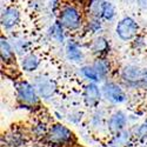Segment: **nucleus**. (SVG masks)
Wrapping results in <instances>:
<instances>
[{
	"label": "nucleus",
	"instance_id": "f257e3e1",
	"mask_svg": "<svg viewBox=\"0 0 147 147\" xmlns=\"http://www.w3.org/2000/svg\"><path fill=\"white\" fill-rule=\"evenodd\" d=\"M17 95L18 99L25 105H35L39 101V94L34 85L27 81H20L17 84Z\"/></svg>",
	"mask_w": 147,
	"mask_h": 147
},
{
	"label": "nucleus",
	"instance_id": "f03ea898",
	"mask_svg": "<svg viewBox=\"0 0 147 147\" xmlns=\"http://www.w3.org/2000/svg\"><path fill=\"white\" fill-rule=\"evenodd\" d=\"M138 31H139V26H138L137 21L131 17L122 18L118 22V25L115 27V32H117L118 36L124 41L133 39L134 36L138 34Z\"/></svg>",
	"mask_w": 147,
	"mask_h": 147
},
{
	"label": "nucleus",
	"instance_id": "7ed1b4c3",
	"mask_svg": "<svg viewBox=\"0 0 147 147\" xmlns=\"http://www.w3.org/2000/svg\"><path fill=\"white\" fill-rule=\"evenodd\" d=\"M60 21L65 28L72 30V31L77 30L81 25V14L74 6L67 5L61 9Z\"/></svg>",
	"mask_w": 147,
	"mask_h": 147
},
{
	"label": "nucleus",
	"instance_id": "20e7f679",
	"mask_svg": "<svg viewBox=\"0 0 147 147\" xmlns=\"http://www.w3.org/2000/svg\"><path fill=\"white\" fill-rule=\"evenodd\" d=\"M47 139L53 145H65L71 142V140L73 139V133L66 126L57 124L48 131Z\"/></svg>",
	"mask_w": 147,
	"mask_h": 147
},
{
	"label": "nucleus",
	"instance_id": "39448f33",
	"mask_svg": "<svg viewBox=\"0 0 147 147\" xmlns=\"http://www.w3.org/2000/svg\"><path fill=\"white\" fill-rule=\"evenodd\" d=\"M102 94L108 101L113 104H121L126 100V94L115 82H106L102 86Z\"/></svg>",
	"mask_w": 147,
	"mask_h": 147
},
{
	"label": "nucleus",
	"instance_id": "423d86ee",
	"mask_svg": "<svg viewBox=\"0 0 147 147\" xmlns=\"http://www.w3.org/2000/svg\"><path fill=\"white\" fill-rule=\"evenodd\" d=\"M146 77L145 71L137 66H126L121 71V78L125 82H127L131 86H139L140 81Z\"/></svg>",
	"mask_w": 147,
	"mask_h": 147
},
{
	"label": "nucleus",
	"instance_id": "0eeeda50",
	"mask_svg": "<svg viewBox=\"0 0 147 147\" xmlns=\"http://www.w3.org/2000/svg\"><path fill=\"white\" fill-rule=\"evenodd\" d=\"M34 86L38 91V94L40 96H42L44 99H48L51 98L55 90H57V86L52 79L50 78H46V77H39L36 78L35 82H34Z\"/></svg>",
	"mask_w": 147,
	"mask_h": 147
},
{
	"label": "nucleus",
	"instance_id": "6e6552de",
	"mask_svg": "<svg viewBox=\"0 0 147 147\" xmlns=\"http://www.w3.org/2000/svg\"><path fill=\"white\" fill-rule=\"evenodd\" d=\"M84 98H85V102L90 107H94L99 104L101 99V91L98 87V85L95 82H90L86 87H85L84 92Z\"/></svg>",
	"mask_w": 147,
	"mask_h": 147
},
{
	"label": "nucleus",
	"instance_id": "1a4fd4ad",
	"mask_svg": "<svg viewBox=\"0 0 147 147\" xmlns=\"http://www.w3.org/2000/svg\"><path fill=\"white\" fill-rule=\"evenodd\" d=\"M19 20H20V13L16 7H13V6L6 7L3 11V13H1V25H3L4 28L9 30L12 27H14L19 22Z\"/></svg>",
	"mask_w": 147,
	"mask_h": 147
},
{
	"label": "nucleus",
	"instance_id": "9d476101",
	"mask_svg": "<svg viewBox=\"0 0 147 147\" xmlns=\"http://www.w3.org/2000/svg\"><path fill=\"white\" fill-rule=\"evenodd\" d=\"M126 126V115L122 112H115L108 119V128L113 133H119Z\"/></svg>",
	"mask_w": 147,
	"mask_h": 147
},
{
	"label": "nucleus",
	"instance_id": "9b49d317",
	"mask_svg": "<svg viewBox=\"0 0 147 147\" xmlns=\"http://www.w3.org/2000/svg\"><path fill=\"white\" fill-rule=\"evenodd\" d=\"M0 55H1V60L5 64L13 63L16 59L14 48L5 38H1V41H0Z\"/></svg>",
	"mask_w": 147,
	"mask_h": 147
},
{
	"label": "nucleus",
	"instance_id": "f8f14e48",
	"mask_svg": "<svg viewBox=\"0 0 147 147\" xmlns=\"http://www.w3.org/2000/svg\"><path fill=\"white\" fill-rule=\"evenodd\" d=\"M66 54H67V58L71 61H74V63H80L84 59L82 51L79 48L78 44L74 42L73 40H69L66 45Z\"/></svg>",
	"mask_w": 147,
	"mask_h": 147
},
{
	"label": "nucleus",
	"instance_id": "ddd939ff",
	"mask_svg": "<svg viewBox=\"0 0 147 147\" xmlns=\"http://www.w3.org/2000/svg\"><path fill=\"white\" fill-rule=\"evenodd\" d=\"M91 50L94 54H98V55H101V54H105L108 52L109 50V45H108V41L104 38V36H98L95 38L91 45Z\"/></svg>",
	"mask_w": 147,
	"mask_h": 147
},
{
	"label": "nucleus",
	"instance_id": "4468645a",
	"mask_svg": "<svg viewBox=\"0 0 147 147\" xmlns=\"http://www.w3.org/2000/svg\"><path fill=\"white\" fill-rule=\"evenodd\" d=\"M39 64H40L39 58L36 55H34V54H27L21 60V67H22L24 71H26V72L35 71L36 68H38Z\"/></svg>",
	"mask_w": 147,
	"mask_h": 147
},
{
	"label": "nucleus",
	"instance_id": "2eb2a0df",
	"mask_svg": "<svg viewBox=\"0 0 147 147\" xmlns=\"http://www.w3.org/2000/svg\"><path fill=\"white\" fill-rule=\"evenodd\" d=\"M93 68L95 69V72L98 73V76H99L100 80L104 79L109 72V63L104 59V58H98L94 63H93Z\"/></svg>",
	"mask_w": 147,
	"mask_h": 147
},
{
	"label": "nucleus",
	"instance_id": "dca6fc26",
	"mask_svg": "<svg viewBox=\"0 0 147 147\" xmlns=\"http://www.w3.org/2000/svg\"><path fill=\"white\" fill-rule=\"evenodd\" d=\"M105 0H92L90 4V12L93 16V18H101L104 6H105Z\"/></svg>",
	"mask_w": 147,
	"mask_h": 147
},
{
	"label": "nucleus",
	"instance_id": "f3484780",
	"mask_svg": "<svg viewBox=\"0 0 147 147\" xmlns=\"http://www.w3.org/2000/svg\"><path fill=\"white\" fill-rule=\"evenodd\" d=\"M51 35L58 42H64L65 35H64V26L61 21H55L53 24V26L51 27Z\"/></svg>",
	"mask_w": 147,
	"mask_h": 147
},
{
	"label": "nucleus",
	"instance_id": "a211bd4d",
	"mask_svg": "<svg viewBox=\"0 0 147 147\" xmlns=\"http://www.w3.org/2000/svg\"><path fill=\"white\" fill-rule=\"evenodd\" d=\"M81 73L84 74L85 78L91 80V81H93V82H98V81L100 80L99 76H98V73L93 68V66H84L81 68Z\"/></svg>",
	"mask_w": 147,
	"mask_h": 147
},
{
	"label": "nucleus",
	"instance_id": "6ab92c4d",
	"mask_svg": "<svg viewBox=\"0 0 147 147\" xmlns=\"http://www.w3.org/2000/svg\"><path fill=\"white\" fill-rule=\"evenodd\" d=\"M115 16V7L112 3H108L106 1L105 3V6H104V12H102V18L106 19V20H112Z\"/></svg>",
	"mask_w": 147,
	"mask_h": 147
},
{
	"label": "nucleus",
	"instance_id": "aec40b11",
	"mask_svg": "<svg viewBox=\"0 0 147 147\" xmlns=\"http://www.w3.org/2000/svg\"><path fill=\"white\" fill-rule=\"evenodd\" d=\"M13 136H14V134L12 133V134H9V136L7 137L8 138V140H7L8 145L11 147H19V146H21V144H22L21 136H20V134H18V133H16V137H13Z\"/></svg>",
	"mask_w": 147,
	"mask_h": 147
},
{
	"label": "nucleus",
	"instance_id": "412c9836",
	"mask_svg": "<svg viewBox=\"0 0 147 147\" xmlns=\"http://www.w3.org/2000/svg\"><path fill=\"white\" fill-rule=\"evenodd\" d=\"M88 28L92 33L98 32L101 28V22L99 20V18H93L91 21H88Z\"/></svg>",
	"mask_w": 147,
	"mask_h": 147
},
{
	"label": "nucleus",
	"instance_id": "4be33fe9",
	"mask_svg": "<svg viewBox=\"0 0 147 147\" xmlns=\"http://www.w3.org/2000/svg\"><path fill=\"white\" fill-rule=\"evenodd\" d=\"M138 136H139V138H141V139H144V138L147 137V125H146V124H145V125H141V126L138 128Z\"/></svg>",
	"mask_w": 147,
	"mask_h": 147
},
{
	"label": "nucleus",
	"instance_id": "5701e85b",
	"mask_svg": "<svg viewBox=\"0 0 147 147\" xmlns=\"http://www.w3.org/2000/svg\"><path fill=\"white\" fill-rule=\"evenodd\" d=\"M138 4L144 7V8H147V0H138Z\"/></svg>",
	"mask_w": 147,
	"mask_h": 147
},
{
	"label": "nucleus",
	"instance_id": "b1692460",
	"mask_svg": "<svg viewBox=\"0 0 147 147\" xmlns=\"http://www.w3.org/2000/svg\"><path fill=\"white\" fill-rule=\"evenodd\" d=\"M145 73H146V76H147V71H145Z\"/></svg>",
	"mask_w": 147,
	"mask_h": 147
},
{
	"label": "nucleus",
	"instance_id": "393cba45",
	"mask_svg": "<svg viewBox=\"0 0 147 147\" xmlns=\"http://www.w3.org/2000/svg\"><path fill=\"white\" fill-rule=\"evenodd\" d=\"M78 1H82V0H78Z\"/></svg>",
	"mask_w": 147,
	"mask_h": 147
}]
</instances>
